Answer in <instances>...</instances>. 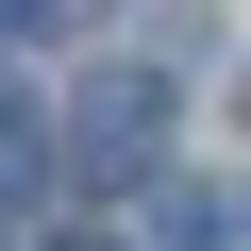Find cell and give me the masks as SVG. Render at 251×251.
Listing matches in <instances>:
<instances>
[{
    "label": "cell",
    "mask_w": 251,
    "mask_h": 251,
    "mask_svg": "<svg viewBox=\"0 0 251 251\" xmlns=\"http://www.w3.org/2000/svg\"><path fill=\"white\" fill-rule=\"evenodd\" d=\"M84 184H134L151 151H168V67H100L84 100H67V134H50Z\"/></svg>",
    "instance_id": "cell-1"
},
{
    "label": "cell",
    "mask_w": 251,
    "mask_h": 251,
    "mask_svg": "<svg viewBox=\"0 0 251 251\" xmlns=\"http://www.w3.org/2000/svg\"><path fill=\"white\" fill-rule=\"evenodd\" d=\"M151 251H251V201L184 168V184H151Z\"/></svg>",
    "instance_id": "cell-2"
},
{
    "label": "cell",
    "mask_w": 251,
    "mask_h": 251,
    "mask_svg": "<svg viewBox=\"0 0 251 251\" xmlns=\"http://www.w3.org/2000/svg\"><path fill=\"white\" fill-rule=\"evenodd\" d=\"M34 168H50V117H34V100H17V84H0V201H17V184H34Z\"/></svg>",
    "instance_id": "cell-3"
},
{
    "label": "cell",
    "mask_w": 251,
    "mask_h": 251,
    "mask_svg": "<svg viewBox=\"0 0 251 251\" xmlns=\"http://www.w3.org/2000/svg\"><path fill=\"white\" fill-rule=\"evenodd\" d=\"M50 251H134V234H100V218H67V234H50Z\"/></svg>",
    "instance_id": "cell-4"
}]
</instances>
